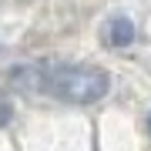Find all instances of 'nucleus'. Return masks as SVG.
<instances>
[{
    "mask_svg": "<svg viewBox=\"0 0 151 151\" xmlns=\"http://www.w3.org/2000/svg\"><path fill=\"white\" fill-rule=\"evenodd\" d=\"M10 81L17 87H24V91H44V94L67 101V104H94L111 87V77L101 67H91V64H57V67L20 64V67H14Z\"/></svg>",
    "mask_w": 151,
    "mask_h": 151,
    "instance_id": "obj_1",
    "label": "nucleus"
},
{
    "mask_svg": "<svg viewBox=\"0 0 151 151\" xmlns=\"http://www.w3.org/2000/svg\"><path fill=\"white\" fill-rule=\"evenodd\" d=\"M10 118H14V104H10V97L0 91V128H4V124H10Z\"/></svg>",
    "mask_w": 151,
    "mask_h": 151,
    "instance_id": "obj_3",
    "label": "nucleus"
},
{
    "mask_svg": "<svg viewBox=\"0 0 151 151\" xmlns=\"http://www.w3.org/2000/svg\"><path fill=\"white\" fill-rule=\"evenodd\" d=\"M148 128H151V118H148Z\"/></svg>",
    "mask_w": 151,
    "mask_h": 151,
    "instance_id": "obj_4",
    "label": "nucleus"
},
{
    "mask_svg": "<svg viewBox=\"0 0 151 151\" xmlns=\"http://www.w3.org/2000/svg\"><path fill=\"white\" fill-rule=\"evenodd\" d=\"M101 40L108 44V47H128V44L134 40V24H131L128 17H111L101 27Z\"/></svg>",
    "mask_w": 151,
    "mask_h": 151,
    "instance_id": "obj_2",
    "label": "nucleus"
}]
</instances>
